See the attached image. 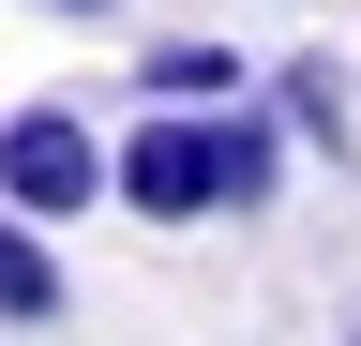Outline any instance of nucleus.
I'll return each instance as SVG.
<instances>
[{"mask_svg": "<svg viewBox=\"0 0 361 346\" xmlns=\"http://www.w3.org/2000/svg\"><path fill=\"white\" fill-rule=\"evenodd\" d=\"M61 301H75V271H61V226L0 211V331H45Z\"/></svg>", "mask_w": 361, "mask_h": 346, "instance_id": "6", "label": "nucleus"}, {"mask_svg": "<svg viewBox=\"0 0 361 346\" xmlns=\"http://www.w3.org/2000/svg\"><path fill=\"white\" fill-rule=\"evenodd\" d=\"M106 211H135V226H226L211 211V106H135L106 136Z\"/></svg>", "mask_w": 361, "mask_h": 346, "instance_id": "2", "label": "nucleus"}, {"mask_svg": "<svg viewBox=\"0 0 361 346\" xmlns=\"http://www.w3.org/2000/svg\"><path fill=\"white\" fill-rule=\"evenodd\" d=\"M256 91L286 106V136H301V151H346V121H361V91H346V61H331V46H286Z\"/></svg>", "mask_w": 361, "mask_h": 346, "instance_id": "5", "label": "nucleus"}, {"mask_svg": "<svg viewBox=\"0 0 361 346\" xmlns=\"http://www.w3.org/2000/svg\"><path fill=\"white\" fill-rule=\"evenodd\" d=\"M286 106H271V91H241V106H211V211H226V226H256V211L271 196H286Z\"/></svg>", "mask_w": 361, "mask_h": 346, "instance_id": "3", "label": "nucleus"}, {"mask_svg": "<svg viewBox=\"0 0 361 346\" xmlns=\"http://www.w3.org/2000/svg\"><path fill=\"white\" fill-rule=\"evenodd\" d=\"M346 346H361V316H346Z\"/></svg>", "mask_w": 361, "mask_h": 346, "instance_id": "8", "label": "nucleus"}, {"mask_svg": "<svg viewBox=\"0 0 361 346\" xmlns=\"http://www.w3.org/2000/svg\"><path fill=\"white\" fill-rule=\"evenodd\" d=\"M241 91H256V61L226 30H151L135 46V106H241Z\"/></svg>", "mask_w": 361, "mask_h": 346, "instance_id": "4", "label": "nucleus"}, {"mask_svg": "<svg viewBox=\"0 0 361 346\" xmlns=\"http://www.w3.org/2000/svg\"><path fill=\"white\" fill-rule=\"evenodd\" d=\"M45 16H75V30H90V16H135V0H45Z\"/></svg>", "mask_w": 361, "mask_h": 346, "instance_id": "7", "label": "nucleus"}, {"mask_svg": "<svg viewBox=\"0 0 361 346\" xmlns=\"http://www.w3.org/2000/svg\"><path fill=\"white\" fill-rule=\"evenodd\" d=\"M0 211H30V226H90V211H106V136H90V106H61V91L0 106Z\"/></svg>", "mask_w": 361, "mask_h": 346, "instance_id": "1", "label": "nucleus"}]
</instances>
